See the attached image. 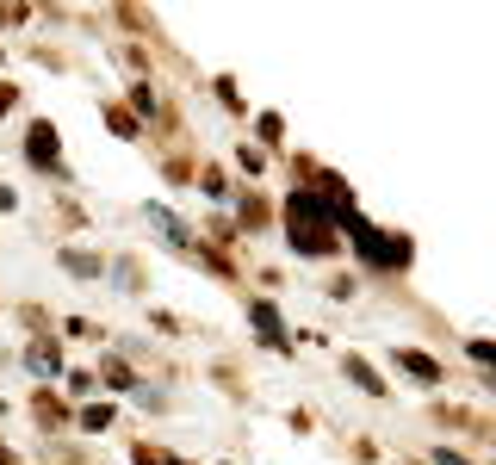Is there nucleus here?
Masks as SVG:
<instances>
[{
    "label": "nucleus",
    "mask_w": 496,
    "mask_h": 465,
    "mask_svg": "<svg viewBox=\"0 0 496 465\" xmlns=\"http://www.w3.org/2000/svg\"><path fill=\"white\" fill-rule=\"evenodd\" d=\"M112 279H119L124 292H136V286H143V273H136V261H119V267H112Z\"/></svg>",
    "instance_id": "14"
},
{
    "label": "nucleus",
    "mask_w": 496,
    "mask_h": 465,
    "mask_svg": "<svg viewBox=\"0 0 496 465\" xmlns=\"http://www.w3.org/2000/svg\"><path fill=\"white\" fill-rule=\"evenodd\" d=\"M0 465H19V460H12V453H6V447H0Z\"/></svg>",
    "instance_id": "19"
},
{
    "label": "nucleus",
    "mask_w": 496,
    "mask_h": 465,
    "mask_svg": "<svg viewBox=\"0 0 496 465\" xmlns=\"http://www.w3.org/2000/svg\"><path fill=\"white\" fill-rule=\"evenodd\" d=\"M12 100H19V94H12V87H6V81H0V118L12 112Z\"/></svg>",
    "instance_id": "17"
},
{
    "label": "nucleus",
    "mask_w": 496,
    "mask_h": 465,
    "mask_svg": "<svg viewBox=\"0 0 496 465\" xmlns=\"http://www.w3.org/2000/svg\"><path fill=\"white\" fill-rule=\"evenodd\" d=\"M434 465H466V460L459 453H434Z\"/></svg>",
    "instance_id": "18"
},
{
    "label": "nucleus",
    "mask_w": 496,
    "mask_h": 465,
    "mask_svg": "<svg viewBox=\"0 0 496 465\" xmlns=\"http://www.w3.org/2000/svg\"><path fill=\"white\" fill-rule=\"evenodd\" d=\"M37 422H62V403L56 397H37Z\"/></svg>",
    "instance_id": "15"
},
{
    "label": "nucleus",
    "mask_w": 496,
    "mask_h": 465,
    "mask_svg": "<svg viewBox=\"0 0 496 465\" xmlns=\"http://www.w3.org/2000/svg\"><path fill=\"white\" fill-rule=\"evenodd\" d=\"M348 378H354V385H360L367 397H384V378L372 372V366H367V360H360V353H348Z\"/></svg>",
    "instance_id": "8"
},
{
    "label": "nucleus",
    "mask_w": 496,
    "mask_h": 465,
    "mask_svg": "<svg viewBox=\"0 0 496 465\" xmlns=\"http://www.w3.org/2000/svg\"><path fill=\"white\" fill-rule=\"evenodd\" d=\"M25 155H31V168H56V162H62V149H56V124L37 118V124L25 130Z\"/></svg>",
    "instance_id": "3"
},
{
    "label": "nucleus",
    "mask_w": 496,
    "mask_h": 465,
    "mask_svg": "<svg viewBox=\"0 0 496 465\" xmlns=\"http://www.w3.org/2000/svg\"><path fill=\"white\" fill-rule=\"evenodd\" d=\"M342 224H348V236H354V254H360L367 267H403V261H409V242H403V236H391V230H372L360 212H348Z\"/></svg>",
    "instance_id": "2"
},
{
    "label": "nucleus",
    "mask_w": 496,
    "mask_h": 465,
    "mask_svg": "<svg viewBox=\"0 0 496 465\" xmlns=\"http://www.w3.org/2000/svg\"><path fill=\"white\" fill-rule=\"evenodd\" d=\"M106 124H112L119 137H136V118H130V112H106Z\"/></svg>",
    "instance_id": "16"
},
{
    "label": "nucleus",
    "mask_w": 496,
    "mask_h": 465,
    "mask_svg": "<svg viewBox=\"0 0 496 465\" xmlns=\"http://www.w3.org/2000/svg\"><path fill=\"white\" fill-rule=\"evenodd\" d=\"M248 323L260 329V342H267V348H292V342H285V323H279V311H273L267 298H254V304H248Z\"/></svg>",
    "instance_id": "5"
},
{
    "label": "nucleus",
    "mask_w": 496,
    "mask_h": 465,
    "mask_svg": "<svg viewBox=\"0 0 496 465\" xmlns=\"http://www.w3.org/2000/svg\"><path fill=\"white\" fill-rule=\"evenodd\" d=\"M81 428H87V435L112 428V403H87V410H81Z\"/></svg>",
    "instance_id": "10"
},
{
    "label": "nucleus",
    "mask_w": 496,
    "mask_h": 465,
    "mask_svg": "<svg viewBox=\"0 0 496 465\" xmlns=\"http://www.w3.org/2000/svg\"><path fill=\"white\" fill-rule=\"evenodd\" d=\"M143 218H149V230H161V236H168V248H180V254H193V230H186V224H180V218H174L168 205H149Z\"/></svg>",
    "instance_id": "4"
},
{
    "label": "nucleus",
    "mask_w": 496,
    "mask_h": 465,
    "mask_svg": "<svg viewBox=\"0 0 496 465\" xmlns=\"http://www.w3.org/2000/svg\"><path fill=\"white\" fill-rule=\"evenodd\" d=\"M285 230H292V248H298V254H335L342 224H335V212H329L310 187H298V193L285 199Z\"/></svg>",
    "instance_id": "1"
},
{
    "label": "nucleus",
    "mask_w": 496,
    "mask_h": 465,
    "mask_svg": "<svg viewBox=\"0 0 496 465\" xmlns=\"http://www.w3.org/2000/svg\"><path fill=\"white\" fill-rule=\"evenodd\" d=\"M397 366H403V372H409V378H422V385H441V366H434V360H428V353L403 348V353H397Z\"/></svg>",
    "instance_id": "7"
},
{
    "label": "nucleus",
    "mask_w": 496,
    "mask_h": 465,
    "mask_svg": "<svg viewBox=\"0 0 496 465\" xmlns=\"http://www.w3.org/2000/svg\"><path fill=\"white\" fill-rule=\"evenodd\" d=\"M254 130H260V143H279V137H285V118H279V112H260Z\"/></svg>",
    "instance_id": "13"
},
{
    "label": "nucleus",
    "mask_w": 496,
    "mask_h": 465,
    "mask_svg": "<svg viewBox=\"0 0 496 465\" xmlns=\"http://www.w3.org/2000/svg\"><path fill=\"white\" fill-rule=\"evenodd\" d=\"M130 465H186V460H174V453H161V447H130Z\"/></svg>",
    "instance_id": "11"
},
{
    "label": "nucleus",
    "mask_w": 496,
    "mask_h": 465,
    "mask_svg": "<svg viewBox=\"0 0 496 465\" xmlns=\"http://www.w3.org/2000/svg\"><path fill=\"white\" fill-rule=\"evenodd\" d=\"M62 267H69L75 279H100V261H94L87 248H62Z\"/></svg>",
    "instance_id": "9"
},
{
    "label": "nucleus",
    "mask_w": 496,
    "mask_h": 465,
    "mask_svg": "<svg viewBox=\"0 0 496 465\" xmlns=\"http://www.w3.org/2000/svg\"><path fill=\"white\" fill-rule=\"evenodd\" d=\"M100 378H106V385H119V391H136V378H130V366H124V360H106V366H100Z\"/></svg>",
    "instance_id": "12"
},
{
    "label": "nucleus",
    "mask_w": 496,
    "mask_h": 465,
    "mask_svg": "<svg viewBox=\"0 0 496 465\" xmlns=\"http://www.w3.org/2000/svg\"><path fill=\"white\" fill-rule=\"evenodd\" d=\"M25 366H31L37 378H56V372H62V348H56V342H31V348H25Z\"/></svg>",
    "instance_id": "6"
}]
</instances>
